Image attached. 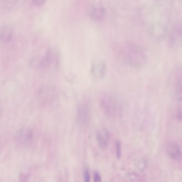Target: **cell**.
<instances>
[{
	"mask_svg": "<svg viewBox=\"0 0 182 182\" xmlns=\"http://www.w3.org/2000/svg\"><path fill=\"white\" fill-rule=\"evenodd\" d=\"M100 106L105 115L112 117L115 115L116 106L113 98L108 94H104L101 98Z\"/></svg>",
	"mask_w": 182,
	"mask_h": 182,
	"instance_id": "obj_1",
	"label": "cell"
},
{
	"mask_svg": "<svg viewBox=\"0 0 182 182\" xmlns=\"http://www.w3.org/2000/svg\"><path fill=\"white\" fill-rule=\"evenodd\" d=\"M129 60L134 64L136 63L137 66H141L145 63V57L143 53L138 47H129L128 51Z\"/></svg>",
	"mask_w": 182,
	"mask_h": 182,
	"instance_id": "obj_2",
	"label": "cell"
},
{
	"mask_svg": "<svg viewBox=\"0 0 182 182\" xmlns=\"http://www.w3.org/2000/svg\"><path fill=\"white\" fill-rule=\"evenodd\" d=\"M78 122L82 125H86L89 123L90 112L89 106L85 104L80 105L77 112Z\"/></svg>",
	"mask_w": 182,
	"mask_h": 182,
	"instance_id": "obj_3",
	"label": "cell"
},
{
	"mask_svg": "<svg viewBox=\"0 0 182 182\" xmlns=\"http://www.w3.org/2000/svg\"><path fill=\"white\" fill-rule=\"evenodd\" d=\"M166 151L170 158L176 161L182 158V152L179 145L174 142H170L166 146Z\"/></svg>",
	"mask_w": 182,
	"mask_h": 182,
	"instance_id": "obj_4",
	"label": "cell"
},
{
	"mask_svg": "<svg viewBox=\"0 0 182 182\" xmlns=\"http://www.w3.org/2000/svg\"><path fill=\"white\" fill-rule=\"evenodd\" d=\"M106 72V65L104 62L98 61L93 63L91 68V73L93 76L104 78Z\"/></svg>",
	"mask_w": 182,
	"mask_h": 182,
	"instance_id": "obj_5",
	"label": "cell"
},
{
	"mask_svg": "<svg viewBox=\"0 0 182 182\" xmlns=\"http://www.w3.org/2000/svg\"><path fill=\"white\" fill-rule=\"evenodd\" d=\"M96 137L99 147L102 150H105L109 144V133L106 129L103 131L98 130L96 132Z\"/></svg>",
	"mask_w": 182,
	"mask_h": 182,
	"instance_id": "obj_6",
	"label": "cell"
},
{
	"mask_svg": "<svg viewBox=\"0 0 182 182\" xmlns=\"http://www.w3.org/2000/svg\"><path fill=\"white\" fill-rule=\"evenodd\" d=\"M176 95L177 100L182 101V68H180L177 71Z\"/></svg>",
	"mask_w": 182,
	"mask_h": 182,
	"instance_id": "obj_7",
	"label": "cell"
},
{
	"mask_svg": "<svg viewBox=\"0 0 182 182\" xmlns=\"http://www.w3.org/2000/svg\"><path fill=\"white\" fill-rule=\"evenodd\" d=\"M105 11L103 8L101 7H96L94 8L92 11L91 15L93 18L96 19H100L103 17Z\"/></svg>",
	"mask_w": 182,
	"mask_h": 182,
	"instance_id": "obj_8",
	"label": "cell"
},
{
	"mask_svg": "<svg viewBox=\"0 0 182 182\" xmlns=\"http://www.w3.org/2000/svg\"><path fill=\"white\" fill-rule=\"evenodd\" d=\"M2 33H1V35H3V40H9L11 36V30L8 27H6L3 28Z\"/></svg>",
	"mask_w": 182,
	"mask_h": 182,
	"instance_id": "obj_9",
	"label": "cell"
},
{
	"mask_svg": "<svg viewBox=\"0 0 182 182\" xmlns=\"http://www.w3.org/2000/svg\"><path fill=\"white\" fill-rule=\"evenodd\" d=\"M115 148L116 156L118 159L120 158L121 154V144L120 141L117 140L115 142Z\"/></svg>",
	"mask_w": 182,
	"mask_h": 182,
	"instance_id": "obj_10",
	"label": "cell"
},
{
	"mask_svg": "<svg viewBox=\"0 0 182 182\" xmlns=\"http://www.w3.org/2000/svg\"><path fill=\"white\" fill-rule=\"evenodd\" d=\"M90 177L89 172L88 169L85 170L84 173V182H90Z\"/></svg>",
	"mask_w": 182,
	"mask_h": 182,
	"instance_id": "obj_11",
	"label": "cell"
},
{
	"mask_svg": "<svg viewBox=\"0 0 182 182\" xmlns=\"http://www.w3.org/2000/svg\"><path fill=\"white\" fill-rule=\"evenodd\" d=\"M176 116L177 120L182 122V106H180L177 109Z\"/></svg>",
	"mask_w": 182,
	"mask_h": 182,
	"instance_id": "obj_12",
	"label": "cell"
},
{
	"mask_svg": "<svg viewBox=\"0 0 182 182\" xmlns=\"http://www.w3.org/2000/svg\"><path fill=\"white\" fill-rule=\"evenodd\" d=\"M94 182H101V178L100 174L97 171H95L93 174Z\"/></svg>",
	"mask_w": 182,
	"mask_h": 182,
	"instance_id": "obj_13",
	"label": "cell"
},
{
	"mask_svg": "<svg viewBox=\"0 0 182 182\" xmlns=\"http://www.w3.org/2000/svg\"><path fill=\"white\" fill-rule=\"evenodd\" d=\"M44 1H33V3L34 5L38 6V5H41L44 3Z\"/></svg>",
	"mask_w": 182,
	"mask_h": 182,
	"instance_id": "obj_14",
	"label": "cell"
}]
</instances>
